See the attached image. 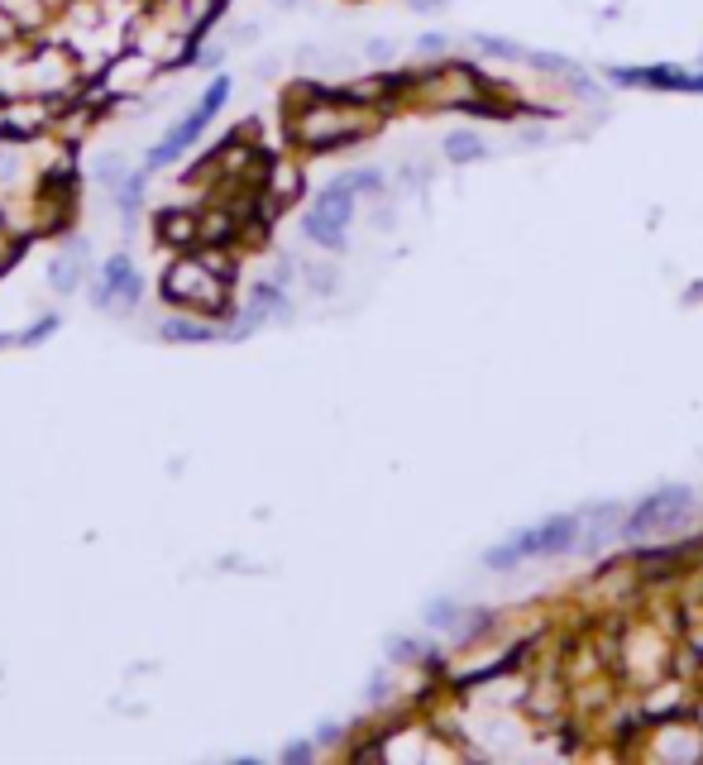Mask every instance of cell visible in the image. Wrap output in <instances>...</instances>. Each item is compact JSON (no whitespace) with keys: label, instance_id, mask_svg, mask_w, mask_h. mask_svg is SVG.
I'll return each instance as SVG.
<instances>
[{"label":"cell","instance_id":"cell-8","mask_svg":"<svg viewBox=\"0 0 703 765\" xmlns=\"http://www.w3.org/2000/svg\"><path fill=\"white\" fill-rule=\"evenodd\" d=\"M163 335H168V340H211V330L192 326V321H168V326H163Z\"/></svg>","mask_w":703,"mask_h":765},{"label":"cell","instance_id":"cell-3","mask_svg":"<svg viewBox=\"0 0 703 765\" xmlns=\"http://www.w3.org/2000/svg\"><path fill=\"white\" fill-rule=\"evenodd\" d=\"M350 211H354V182L345 177V182H335V187H326L316 197V206H311V216H307V235L316 244H326V249H340L345 244Z\"/></svg>","mask_w":703,"mask_h":765},{"label":"cell","instance_id":"cell-1","mask_svg":"<svg viewBox=\"0 0 703 765\" xmlns=\"http://www.w3.org/2000/svg\"><path fill=\"white\" fill-rule=\"evenodd\" d=\"M225 96H230V77H216V82L206 87V96H201L197 106L187 110V120H177L173 130H168V134H163V139L154 144V153L144 158V168H168V163H177L182 153L197 144V134L206 130L211 120H216V110L225 106Z\"/></svg>","mask_w":703,"mask_h":765},{"label":"cell","instance_id":"cell-5","mask_svg":"<svg viewBox=\"0 0 703 765\" xmlns=\"http://www.w3.org/2000/svg\"><path fill=\"white\" fill-rule=\"evenodd\" d=\"M115 292H125V297H134V292H139V283H134V273H130V263H125V259H110L106 273H101V302H110Z\"/></svg>","mask_w":703,"mask_h":765},{"label":"cell","instance_id":"cell-6","mask_svg":"<svg viewBox=\"0 0 703 765\" xmlns=\"http://www.w3.org/2000/svg\"><path fill=\"white\" fill-rule=\"evenodd\" d=\"M445 153H450V163H479L484 158V144L474 134H450L445 139Z\"/></svg>","mask_w":703,"mask_h":765},{"label":"cell","instance_id":"cell-10","mask_svg":"<svg viewBox=\"0 0 703 765\" xmlns=\"http://www.w3.org/2000/svg\"><path fill=\"white\" fill-rule=\"evenodd\" d=\"M426 622H436V627H455V608H450V603H436V608L426 612Z\"/></svg>","mask_w":703,"mask_h":765},{"label":"cell","instance_id":"cell-9","mask_svg":"<svg viewBox=\"0 0 703 765\" xmlns=\"http://www.w3.org/2000/svg\"><path fill=\"white\" fill-rule=\"evenodd\" d=\"M53 287H58V292H72V287H77V263L72 259H58V268H53Z\"/></svg>","mask_w":703,"mask_h":765},{"label":"cell","instance_id":"cell-11","mask_svg":"<svg viewBox=\"0 0 703 765\" xmlns=\"http://www.w3.org/2000/svg\"><path fill=\"white\" fill-rule=\"evenodd\" d=\"M417 48H421V53H440V48H445V39H440V34H426Z\"/></svg>","mask_w":703,"mask_h":765},{"label":"cell","instance_id":"cell-4","mask_svg":"<svg viewBox=\"0 0 703 765\" xmlns=\"http://www.w3.org/2000/svg\"><path fill=\"white\" fill-rule=\"evenodd\" d=\"M689 517V488H665V493H651L646 503L627 517V531L622 536H646V531H670Z\"/></svg>","mask_w":703,"mask_h":765},{"label":"cell","instance_id":"cell-2","mask_svg":"<svg viewBox=\"0 0 703 765\" xmlns=\"http://www.w3.org/2000/svg\"><path fill=\"white\" fill-rule=\"evenodd\" d=\"M574 526H579V517H550V522L531 526L517 541L488 550V569H512V565H522V560H531V555H555V550L574 546Z\"/></svg>","mask_w":703,"mask_h":765},{"label":"cell","instance_id":"cell-7","mask_svg":"<svg viewBox=\"0 0 703 765\" xmlns=\"http://www.w3.org/2000/svg\"><path fill=\"white\" fill-rule=\"evenodd\" d=\"M469 44L484 48V53H493V58H527V48H522V44H507V39H493V34H474Z\"/></svg>","mask_w":703,"mask_h":765}]
</instances>
